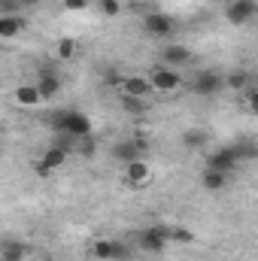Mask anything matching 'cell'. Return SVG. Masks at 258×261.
<instances>
[{
    "instance_id": "cb8c5ba5",
    "label": "cell",
    "mask_w": 258,
    "mask_h": 261,
    "mask_svg": "<svg viewBox=\"0 0 258 261\" xmlns=\"http://www.w3.org/2000/svg\"><path fill=\"white\" fill-rule=\"evenodd\" d=\"M97 9H100V15H107V18H116V15L122 12V3H119V0H97Z\"/></svg>"
},
{
    "instance_id": "e0dca14e",
    "label": "cell",
    "mask_w": 258,
    "mask_h": 261,
    "mask_svg": "<svg viewBox=\"0 0 258 261\" xmlns=\"http://www.w3.org/2000/svg\"><path fill=\"white\" fill-rule=\"evenodd\" d=\"M200 186L207 189V192H222L225 186H228V173H222V170H203L200 173Z\"/></svg>"
},
{
    "instance_id": "484cf974",
    "label": "cell",
    "mask_w": 258,
    "mask_h": 261,
    "mask_svg": "<svg viewBox=\"0 0 258 261\" xmlns=\"http://www.w3.org/2000/svg\"><path fill=\"white\" fill-rule=\"evenodd\" d=\"M21 0H0V15H21Z\"/></svg>"
},
{
    "instance_id": "5b68a950",
    "label": "cell",
    "mask_w": 258,
    "mask_h": 261,
    "mask_svg": "<svg viewBox=\"0 0 258 261\" xmlns=\"http://www.w3.org/2000/svg\"><path fill=\"white\" fill-rule=\"evenodd\" d=\"M67 155H70V149H67L64 143H55V146H49V149L40 155V161L34 164V170H37L40 176H52L55 170H61V167H64Z\"/></svg>"
},
{
    "instance_id": "ffe728a7",
    "label": "cell",
    "mask_w": 258,
    "mask_h": 261,
    "mask_svg": "<svg viewBox=\"0 0 258 261\" xmlns=\"http://www.w3.org/2000/svg\"><path fill=\"white\" fill-rule=\"evenodd\" d=\"M24 246L21 243H15V240H9V243H3L0 246V261H24Z\"/></svg>"
},
{
    "instance_id": "277c9868",
    "label": "cell",
    "mask_w": 258,
    "mask_h": 261,
    "mask_svg": "<svg viewBox=\"0 0 258 261\" xmlns=\"http://www.w3.org/2000/svg\"><path fill=\"white\" fill-rule=\"evenodd\" d=\"M189 88H192L194 94H200V97H213V94H219L225 88V79L216 70H197L189 79Z\"/></svg>"
},
{
    "instance_id": "4fadbf2b",
    "label": "cell",
    "mask_w": 258,
    "mask_h": 261,
    "mask_svg": "<svg viewBox=\"0 0 258 261\" xmlns=\"http://www.w3.org/2000/svg\"><path fill=\"white\" fill-rule=\"evenodd\" d=\"M192 61H194V55H192L189 46H164V49H161V64L164 67L179 70V67L192 64Z\"/></svg>"
},
{
    "instance_id": "8992f818",
    "label": "cell",
    "mask_w": 258,
    "mask_h": 261,
    "mask_svg": "<svg viewBox=\"0 0 258 261\" xmlns=\"http://www.w3.org/2000/svg\"><path fill=\"white\" fill-rule=\"evenodd\" d=\"M143 31H146V37L167 40V37H173L176 21H173L167 12H146V15H143Z\"/></svg>"
},
{
    "instance_id": "7c38bea8",
    "label": "cell",
    "mask_w": 258,
    "mask_h": 261,
    "mask_svg": "<svg viewBox=\"0 0 258 261\" xmlns=\"http://www.w3.org/2000/svg\"><path fill=\"white\" fill-rule=\"evenodd\" d=\"M125 182H128L131 189H143V186H149V182H152V167H149L143 158L125 164Z\"/></svg>"
},
{
    "instance_id": "9c48e42d",
    "label": "cell",
    "mask_w": 258,
    "mask_h": 261,
    "mask_svg": "<svg viewBox=\"0 0 258 261\" xmlns=\"http://www.w3.org/2000/svg\"><path fill=\"white\" fill-rule=\"evenodd\" d=\"M91 255L97 261H125V258H131L128 246L119 243V240H94V243H91Z\"/></svg>"
},
{
    "instance_id": "7a4b0ae2",
    "label": "cell",
    "mask_w": 258,
    "mask_h": 261,
    "mask_svg": "<svg viewBox=\"0 0 258 261\" xmlns=\"http://www.w3.org/2000/svg\"><path fill=\"white\" fill-rule=\"evenodd\" d=\"M149 85H152V91H161V94H173V91H179L183 85H186V79H183V73L179 70H173V67H164L158 64L149 76Z\"/></svg>"
},
{
    "instance_id": "5bb4252c",
    "label": "cell",
    "mask_w": 258,
    "mask_h": 261,
    "mask_svg": "<svg viewBox=\"0 0 258 261\" xmlns=\"http://www.w3.org/2000/svg\"><path fill=\"white\" fill-rule=\"evenodd\" d=\"M119 88H122V94L140 97V100H146V97L152 94V85H149L146 76H122V79H119Z\"/></svg>"
},
{
    "instance_id": "52a82bcc",
    "label": "cell",
    "mask_w": 258,
    "mask_h": 261,
    "mask_svg": "<svg viewBox=\"0 0 258 261\" xmlns=\"http://www.w3.org/2000/svg\"><path fill=\"white\" fill-rule=\"evenodd\" d=\"M237 164H240V149H234V146H222V149H213V152L207 155V167H210V170L231 173Z\"/></svg>"
},
{
    "instance_id": "ba28073f",
    "label": "cell",
    "mask_w": 258,
    "mask_h": 261,
    "mask_svg": "<svg viewBox=\"0 0 258 261\" xmlns=\"http://www.w3.org/2000/svg\"><path fill=\"white\" fill-rule=\"evenodd\" d=\"M146 155V140L143 137H128V140H119L113 146V158L122 161V164H131V161H140Z\"/></svg>"
},
{
    "instance_id": "3957f363",
    "label": "cell",
    "mask_w": 258,
    "mask_h": 261,
    "mask_svg": "<svg viewBox=\"0 0 258 261\" xmlns=\"http://www.w3.org/2000/svg\"><path fill=\"white\" fill-rule=\"evenodd\" d=\"M137 246H140L143 252H149V255H161V252L170 246V240H167V225H149V228H143V231L137 234Z\"/></svg>"
},
{
    "instance_id": "6da1fadb",
    "label": "cell",
    "mask_w": 258,
    "mask_h": 261,
    "mask_svg": "<svg viewBox=\"0 0 258 261\" xmlns=\"http://www.w3.org/2000/svg\"><path fill=\"white\" fill-rule=\"evenodd\" d=\"M49 125H52V130L67 134V137H73V140L91 134V119H88L85 113H79V110H58V113H52V116H49Z\"/></svg>"
},
{
    "instance_id": "4316f807",
    "label": "cell",
    "mask_w": 258,
    "mask_h": 261,
    "mask_svg": "<svg viewBox=\"0 0 258 261\" xmlns=\"http://www.w3.org/2000/svg\"><path fill=\"white\" fill-rule=\"evenodd\" d=\"M88 6H91V0H64L67 12H82V9H88Z\"/></svg>"
},
{
    "instance_id": "603a6c76",
    "label": "cell",
    "mask_w": 258,
    "mask_h": 261,
    "mask_svg": "<svg viewBox=\"0 0 258 261\" xmlns=\"http://www.w3.org/2000/svg\"><path fill=\"white\" fill-rule=\"evenodd\" d=\"M76 143H79V146H76V149H79V155H85V158H91V155L97 152V140H94L91 134H88V137H79Z\"/></svg>"
},
{
    "instance_id": "d4e9b609",
    "label": "cell",
    "mask_w": 258,
    "mask_h": 261,
    "mask_svg": "<svg viewBox=\"0 0 258 261\" xmlns=\"http://www.w3.org/2000/svg\"><path fill=\"white\" fill-rule=\"evenodd\" d=\"M55 52H58L61 61H70V58H76V43H73V40H58Z\"/></svg>"
},
{
    "instance_id": "ac0fdd59",
    "label": "cell",
    "mask_w": 258,
    "mask_h": 261,
    "mask_svg": "<svg viewBox=\"0 0 258 261\" xmlns=\"http://www.w3.org/2000/svg\"><path fill=\"white\" fill-rule=\"evenodd\" d=\"M210 143V130L207 128H189L183 134V146L186 149H203Z\"/></svg>"
},
{
    "instance_id": "83f0119b",
    "label": "cell",
    "mask_w": 258,
    "mask_h": 261,
    "mask_svg": "<svg viewBox=\"0 0 258 261\" xmlns=\"http://www.w3.org/2000/svg\"><path fill=\"white\" fill-rule=\"evenodd\" d=\"M40 0H21V6H37Z\"/></svg>"
},
{
    "instance_id": "d6986e66",
    "label": "cell",
    "mask_w": 258,
    "mask_h": 261,
    "mask_svg": "<svg viewBox=\"0 0 258 261\" xmlns=\"http://www.w3.org/2000/svg\"><path fill=\"white\" fill-rule=\"evenodd\" d=\"M225 79V88H234V91H243V88H249V82H252V76L246 73V70H234V73H228V76H222Z\"/></svg>"
},
{
    "instance_id": "8fae6325",
    "label": "cell",
    "mask_w": 258,
    "mask_h": 261,
    "mask_svg": "<svg viewBox=\"0 0 258 261\" xmlns=\"http://www.w3.org/2000/svg\"><path fill=\"white\" fill-rule=\"evenodd\" d=\"M34 85H37V91H40L43 100H52V97H58V91H61V76H58L55 67H40Z\"/></svg>"
},
{
    "instance_id": "7402d4cb",
    "label": "cell",
    "mask_w": 258,
    "mask_h": 261,
    "mask_svg": "<svg viewBox=\"0 0 258 261\" xmlns=\"http://www.w3.org/2000/svg\"><path fill=\"white\" fill-rule=\"evenodd\" d=\"M122 110L131 113V116H143V113L149 110V103L140 100V97H128V94H122Z\"/></svg>"
},
{
    "instance_id": "30bf717a",
    "label": "cell",
    "mask_w": 258,
    "mask_h": 261,
    "mask_svg": "<svg viewBox=\"0 0 258 261\" xmlns=\"http://www.w3.org/2000/svg\"><path fill=\"white\" fill-rule=\"evenodd\" d=\"M258 12V3L255 0H231L228 6H225V18L234 24V28H240V24H246V21H252Z\"/></svg>"
},
{
    "instance_id": "2e32d148",
    "label": "cell",
    "mask_w": 258,
    "mask_h": 261,
    "mask_svg": "<svg viewBox=\"0 0 258 261\" xmlns=\"http://www.w3.org/2000/svg\"><path fill=\"white\" fill-rule=\"evenodd\" d=\"M28 28L24 15H0V40H15Z\"/></svg>"
},
{
    "instance_id": "44dd1931",
    "label": "cell",
    "mask_w": 258,
    "mask_h": 261,
    "mask_svg": "<svg viewBox=\"0 0 258 261\" xmlns=\"http://www.w3.org/2000/svg\"><path fill=\"white\" fill-rule=\"evenodd\" d=\"M167 240L170 243H192L194 234L189 228H183V225H167Z\"/></svg>"
},
{
    "instance_id": "9a60e30c",
    "label": "cell",
    "mask_w": 258,
    "mask_h": 261,
    "mask_svg": "<svg viewBox=\"0 0 258 261\" xmlns=\"http://www.w3.org/2000/svg\"><path fill=\"white\" fill-rule=\"evenodd\" d=\"M12 97H15V103H18V107H24V110H34V107H40V103H43V97H40V91H37V85H34V82H21V85H15Z\"/></svg>"
}]
</instances>
